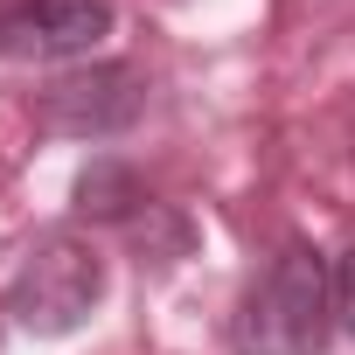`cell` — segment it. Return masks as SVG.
Instances as JSON below:
<instances>
[{
	"mask_svg": "<svg viewBox=\"0 0 355 355\" xmlns=\"http://www.w3.org/2000/svg\"><path fill=\"white\" fill-rule=\"evenodd\" d=\"M334 327L355 334V251H341V265H334Z\"/></svg>",
	"mask_w": 355,
	"mask_h": 355,
	"instance_id": "8992f818",
	"label": "cell"
},
{
	"mask_svg": "<svg viewBox=\"0 0 355 355\" xmlns=\"http://www.w3.org/2000/svg\"><path fill=\"white\" fill-rule=\"evenodd\" d=\"M139 105H146L139 77L112 63V70H84V77H63V84L42 98V119H49L56 132H77V139H105V132H125V125L139 119Z\"/></svg>",
	"mask_w": 355,
	"mask_h": 355,
	"instance_id": "277c9868",
	"label": "cell"
},
{
	"mask_svg": "<svg viewBox=\"0 0 355 355\" xmlns=\"http://www.w3.org/2000/svg\"><path fill=\"white\" fill-rule=\"evenodd\" d=\"M112 35V0H8L0 8V56L70 63Z\"/></svg>",
	"mask_w": 355,
	"mask_h": 355,
	"instance_id": "3957f363",
	"label": "cell"
},
{
	"mask_svg": "<svg viewBox=\"0 0 355 355\" xmlns=\"http://www.w3.org/2000/svg\"><path fill=\"white\" fill-rule=\"evenodd\" d=\"M77 209H84V216H105V223H132V216L146 209V196H139V182H132V167L91 160V167L77 174Z\"/></svg>",
	"mask_w": 355,
	"mask_h": 355,
	"instance_id": "5b68a950",
	"label": "cell"
},
{
	"mask_svg": "<svg viewBox=\"0 0 355 355\" xmlns=\"http://www.w3.org/2000/svg\"><path fill=\"white\" fill-rule=\"evenodd\" d=\"M105 300V258L77 237H49L28 251V265L8 286V313L28 334H77L91 306Z\"/></svg>",
	"mask_w": 355,
	"mask_h": 355,
	"instance_id": "7a4b0ae2",
	"label": "cell"
},
{
	"mask_svg": "<svg viewBox=\"0 0 355 355\" xmlns=\"http://www.w3.org/2000/svg\"><path fill=\"white\" fill-rule=\"evenodd\" d=\"M334 313V279L306 244H286L272 258V272L251 286L244 313H237V348L244 355H320L327 320Z\"/></svg>",
	"mask_w": 355,
	"mask_h": 355,
	"instance_id": "6da1fadb",
	"label": "cell"
}]
</instances>
